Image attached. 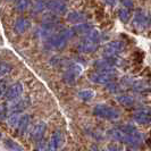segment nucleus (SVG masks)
<instances>
[{"label":"nucleus","mask_w":151,"mask_h":151,"mask_svg":"<svg viewBox=\"0 0 151 151\" xmlns=\"http://www.w3.org/2000/svg\"><path fill=\"white\" fill-rule=\"evenodd\" d=\"M75 35L73 29H66L63 30L61 32H58L56 34H53L52 37L47 40V48L51 49V50H59L63 49L65 45H67V42Z\"/></svg>","instance_id":"f257e3e1"},{"label":"nucleus","mask_w":151,"mask_h":151,"mask_svg":"<svg viewBox=\"0 0 151 151\" xmlns=\"http://www.w3.org/2000/svg\"><path fill=\"white\" fill-rule=\"evenodd\" d=\"M99 40H100V35H99V32L96 30H91L86 33L85 38L81 41V43L78 45L77 49L82 52H92L97 49L99 43Z\"/></svg>","instance_id":"f03ea898"},{"label":"nucleus","mask_w":151,"mask_h":151,"mask_svg":"<svg viewBox=\"0 0 151 151\" xmlns=\"http://www.w3.org/2000/svg\"><path fill=\"white\" fill-rule=\"evenodd\" d=\"M93 113L96 116L101 117L104 119H108V121L119 118V111L108 105H98L97 107H94Z\"/></svg>","instance_id":"7ed1b4c3"},{"label":"nucleus","mask_w":151,"mask_h":151,"mask_svg":"<svg viewBox=\"0 0 151 151\" xmlns=\"http://www.w3.org/2000/svg\"><path fill=\"white\" fill-rule=\"evenodd\" d=\"M81 74H82V67L78 64H73V65L68 66L66 72L64 73L63 80L68 85H74Z\"/></svg>","instance_id":"20e7f679"},{"label":"nucleus","mask_w":151,"mask_h":151,"mask_svg":"<svg viewBox=\"0 0 151 151\" xmlns=\"http://www.w3.org/2000/svg\"><path fill=\"white\" fill-rule=\"evenodd\" d=\"M115 78H116V74L111 69H109V70H100L99 73H93L90 76L91 81L97 84H109L111 83Z\"/></svg>","instance_id":"39448f33"},{"label":"nucleus","mask_w":151,"mask_h":151,"mask_svg":"<svg viewBox=\"0 0 151 151\" xmlns=\"http://www.w3.org/2000/svg\"><path fill=\"white\" fill-rule=\"evenodd\" d=\"M47 9L57 15H64L67 12V6L61 0H47Z\"/></svg>","instance_id":"423d86ee"},{"label":"nucleus","mask_w":151,"mask_h":151,"mask_svg":"<svg viewBox=\"0 0 151 151\" xmlns=\"http://www.w3.org/2000/svg\"><path fill=\"white\" fill-rule=\"evenodd\" d=\"M23 93V85L22 83H14L12 86H9L5 92V99L13 101L18 99Z\"/></svg>","instance_id":"0eeeda50"},{"label":"nucleus","mask_w":151,"mask_h":151,"mask_svg":"<svg viewBox=\"0 0 151 151\" xmlns=\"http://www.w3.org/2000/svg\"><path fill=\"white\" fill-rule=\"evenodd\" d=\"M56 33H57V30H56L55 23H45V25L39 27L38 32H37L38 37L41 39H49Z\"/></svg>","instance_id":"6e6552de"},{"label":"nucleus","mask_w":151,"mask_h":151,"mask_svg":"<svg viewBox=\"0 0 151 151\" xmlns=\"http://www.w3.org/2000/svg\"><path fill=\"white\" fill-rule=\"evenodd\" d=\"M124 49V43L121 41H113L105 47L104 52L107 57H115Z\"/></svg>","instance_id":"1a4fd4ad"},{"label":"nucleus","mask_w":151,"mask_h":151,"mask_svg":"<svg viewBox=\"0 0 151 151\" xmlns=\"http://www.w3.org/2000/svg\"><path fill=\"white\" fill-rule=\"evenodd\" d=\"M30 27H31V21L29 18H25V17L17 18L15 24H14V29H15V31L18 34L25 33L26 31L30 30Z\"/></svg>","instance_id":"9d476101"},{"label":"nucleus","mask_w":151,"mask_h":151,"mask_svg":"<svg viewBox=\"0 0 151 151\" xmlns=\"http://www.w3.org/2000/svg\"><path fill=\"white\" fill-rule=\"evenodd\" d=\"M61 140H63V135L60 131H56L47 145V151H58V148L61 144Z\"/></svg>","instance_id":"9b49d317"},{"label":"nucleus","mask_w":151,"mask_h":151,"mask_svg":"<svg viewBox=\"0 0 151 151\" xmlns=\"http://www.w3.org/2000/svg\"><path fill=\"white\" fill-rule=\"evenodd\" d=\"M149 23V18L147 14L142 12V10H139L136 12L135 15H134V18H133V24L135 25L136 27L139 29H144Z\"/></svg>","instance_id":"f8f14e48"},{"label":"nucleus","mask_w":151,"mask_h":151,"mask_svg":"<svg viewBox=\"0 0 151 151\" xmlns=\"http://www.w3.org/2000/svg\"><path fill=\"white\" fill-rule=\"evenodd\" d=\"M45 123H39L35 125V127L32 131V139L34 141H41L42 137H43V134H45Z\"/></svg>","instance_id":"ddd939ff"},{"label":"nucleus","mask_w":151,"mask_h":151,"mask_svg":"<svg viewBox=\"0 0 151 151\" xmlns=\"http://www.w3.org/2000/svg\"><path fill=\"white\" fill-rule=\"evenodd\" d=\"M45 8H47V0H33V1H32L31 9H32V12L35 13V14L43 12Z\"/></svg>","instance_id":"4468645a"},{"label":"nucleus","mask_w":151,"mask_h":151,"mask_svg":"<svg viewBox=\"0 0 151 151\" xmlns=\"http://www.w3.org/2000/svg\"><path fill=\"white\" fill-rule=\"evenodd\" d=\"M31 6H32V0H16L15 8L19 13L31 9Z\"/></svg>","instance_id":"2eb2a0df"},{"label":"nucleus","mask_w":151,"mask_h":151,"mask_svg":"<svg viewBox=\"0 0 151 151\" xmlns=\"http://www.w3.org/2000/svg\"><path fill=\"white\" fill-rule=\"evenodd\" d=\"M150 114L145 113V110H141V111H137V113L134 115V119H135L137 123H143V124H147L150 122Z\"/></svg>","instance_id":"dca6fc26"},{"label":"nucleus","mask_w":151,"mask_h":151,"mask_svg":"<svg viewBox=\"0 0 151 151\" xmlns=\"http://www.w3.org/2000/svg\"><path fill=\"white\" fill-rule=\"evenodd\" d=\"M86 19V16L82 14V13H78V12H73V13H69L68 14V22H73V23H81Z\"/></svg>","instance_id":"f3484780"},{"label":"nucleus","mask_w":151,"mask_h":151,"mask_svg":"<svg viewBox=\"0 0 151 151\" xmlns=\"http://www.w3.org/2000/svg\"><path fill=\"white\" fill-rule=\"evenodd\" d=\"M73 31H74V33L76 34H86L89 31H91V25L89 24H78V25H76L74 27H72Z\"/></svg>","instance_id":"a211bd4d"},{"label":"nucleus","mask_w":151,"mask_h":151,"mask_svg":"<svg viewBox=\"0 0 151 151\" xmlns=\"http://www.w3.org/2000/svg\"><path fill=\"white\" fill-rule=\"evenodd\" d=\"M29 116L27 115H24L23 117L19 118V121H18V124H17V126H18V131L21 132V133H24L26 129H27V125H29Z\"/></svg>","instance_id":"6ab92c4d"},{"label":"nucleus","mask_w":151,"mask_h":151,"mask_svg":"<svg viewBox=\"0 0 151 151\" xmlns=\"http://www.w3.org/2000/svg\"><path fill=\"white\" fill-rule=\"evenodd\" d=\"M116 100L122 104L123 106H126V107H129V106H133L134 105V100L129 97V96H121V97H117Z\"/></svg>","instance_id":"aec40b11"},{"label":"nucleus","mask_w":151,"mask_h":151,"mask_svg":"<svg viewBox=\"0 0 151 151\" xmlns=\"http://www.w3.org/2000/svg\"><path fill=\"white\" fill-rule=\"evenodd\" d=\"M12 69H13L12 65H9L7 63H0V77H2L4 75L8 74Z\"/></svg>","instance_id":"412c9836"},{"label":"nucleus","mask_w":151,"mask_h":151,"mask_svg":"<svg viewBox=\"0 0 151 151\" xmlns=\"http://www.w3.org/2000/svg\"><path fill=\"white\" fill-rule=\"evenodd\" d=\"M118 14H119V18L123 22H127L129 19V17H131V12L127 8H121Z\"/></svg>","instance_id":"4be33fe9"},{"label":"nucleus","mask_w":151,"mask_h":151,"mask_svg":"<svg viewBox=\"0 0 151 151\" xmlns=\"http://www.w3.org/2000/svg\"><path fill=\"white\" fill-rule=\"evenodd\" d=\"M78 97L84 100V101H88V100H90V99L93 98V91L91 90H83L81 91L80 93H78Z\"/></svg>","instance_id":"5701e85b"},{"label":"nucleus","mask_w":151,"mask_h":151,"mask_svg":"<svg viewBox=\"0 0 151 151\" xmlns=\"http://www.w3.org/2000/svg\"><path fill=\"white\" fill-rule=\"evenodd\" d=\"M25 102L23 101V100H19V101H17L16 104H14L13 105V107L10 108L12 109V111H14V113H17V111H21V110H23L24 108H26V106L27 105H24Z\"/></svg>","instance_id":"b1692460"},{"label":"nucleus","mask_w":151,"mask_h":151,"mask_svg":"<svg viewBox=\"0 0 151 151\" xmlns=\"http://www.w3.org/2000/svg\"><path fill=\"white\" fill-rule=\"evenodd\" d=\"M5 144H6V147H7V148H9L10 150H16V151L22 150V148H21V147H19L17 143H15L14 141H12V140H6Z\"/></svg>","instance_id":"393cba45"},{"label":"nucleus","mask_w":151,"mask_h":151,"mask_svg":"<svg viewBox=\"0 0 151 151\" xmlns=\"http://www.w3.org/2000/svg\"><path fill=\"white\" fill-rule=\"evenodd\" d=\"M6 90H7V82L5 80H0V97L5 94Z\"/></svg>","instance_id":"a878e982"},{"label":"nucleus","mask_w":151,"mask_h":151,"mask_svg":"<svg viewBox=\"0 0 151 151\" xmlns=\"http://www.w3.org/2000/svg\"><path fill=\"white\" fill-rule=\"evenodd\" d=\"M6 113H7V108H6V106H5V105H0V121L5 119Z\"/></svg>","instance_id":"bb28decb"},{"label":"nucleus","mask_w":151,"mask_h":151,"mask_svg":"<svg viewBox=\"0 0 151 151\" xmlns=\"http://www.w3.org/2000/svg\"><path fill=\"white\" fill-rule=\"evenodd\" d=\"M18 121H19V117L18 116H13V117H10L9 118V125L10 126H15V125H17L18 124Z\"/></svg>","instance_id":"cd10ccee"},{"label":"nucleus","mask_w":151,"mask_h":151,"mask_svg":"<svg viewBox=\"0 0 151 151\" xmlns=\"http://www.w3.org/2000/svg\"><path fill=\"white\" fill-rule=\"evenodd\" d=\"M105 2H106L107 5H110V6H114L116 2H117V0H105Z\"/></svg>","instance_id":"c85d7f7f"},{"label":"nucleus","mask_w":151,"mask_h":151,"mask_svg":"<svg viewBox=\"0 0 151 151\" xmlns=\"http://www.w3.org/2000/svg\"><path fill=\"white\" fill-rule=\"evenodd\" d=\"M0 139H1V133H0Z\"/></svg>","instance_id":"c756f323"},{"label":"nucleus","mask_w":151,"mask_h":151,"mask_svg":"<svg viewBox=\"0 0 151 151\" xmlns=\"http://www.w3.org/2000/svg\"><path fill=\"white\" fill-rule=\"evenodd\" d=\"M8 1H13V0H8Z\"/></svg>","instance_id":"7c9ffc66"}]
</instances>
